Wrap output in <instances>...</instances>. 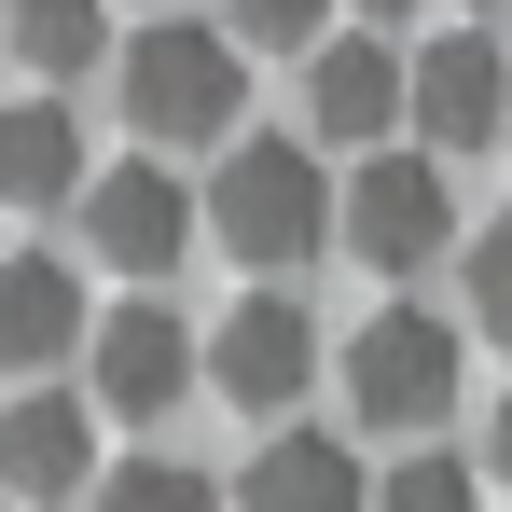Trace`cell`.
<instances>
[{
    "label": "cell",
    "instance_id": "6da1fadb",
    "mask_svg": "<svg viewBox=\"0 0 512 512\" xmlns=\"http://www.w3.org/2000/svg\"><path fill=\"white\" fill-rule=\"evenodd\" d=\"M333 167L305 153V139H236L222 167H208V194H194V222H208V250H236L250 277H291V263L333 250Z\"/></svg>",
    "mask_w": 512,
    "mask_h": 512
},
{
    "label": "cell",
    "instance_id": "7a4b0ae2",
    "mask_svg": "<svg viewBox=\"0 0 512 512\" xmlns=\"http://www.w3.org/2000/svg\"><path fill=\"white\" fill-rule=\"evenodd\" d=\"M125 111H139V139H236V111H250L236 28H139L125 42Z\"/></svg>",
    "mask_w": 512,
    "mask_h": 512
},
{
    "label": "cell",
    "instance_id": "3957f363",
    "mask_svg": "<svg viewBox=\"0 0 512 512\" xmlns=\"http://www.w3.org/2000/svg\"><path fill=\"white\" fill-rule=\"evenodd\" d=\"M84 360H97V416L153 429V416H180V402H194V374H208V333L180 319L167 291H125V305L84 333Z\"/></svg>",
    "mask_w": 512,
    "mask_h": 512
},
{
    "label": "cell",
    "instance_id": "277c9868",
    "mask_svg": "<svg viewBox=\"0 0 512 512\" xmlns=\"http://www.w3.org/2000/svg\"><path fill=\"white\" fill-rule=\"evenodd\" d=\"M333 236L374 277H416V263L457 250V194H443V153H360V180H346V208H333Z\"/></svg>",
    "mask_w": 512,
    "mask_h": 512
},
{
    "label": "cell",
    "instance_id": "5b68a950",
    "mask_svg": "<svg viewBox=\"0 0 512 512\" xmlns=\"http://www.w3.org/2000/svg\"><path fill=\"white\" fill-rule=\"evenodd\" d=\"M346 402H360V429H429L443 402H457V319H429V305H388V319H360L346 333Z\"/></svg>",
    "mask_w": 512,
    "mask_h": 512
},
{
    "label": "cell",
    "instance_id": "8992f818",
    "mask_svg": "<svg viewBox=\"0 0 512 512\" xmlns=\"http://www.w3.org/2000/svg\"><path fill=\"white\" fill-rule=\"evenodd\" d=\"M194 236H208V222H194V194H180L153 153H139V167H111V180H84V250L111 263L125 291L180 277V263H194Z\"/></svg>",
    "mask_w": 512,
    "mask_h": 512
},
{
    "label": "cell",
    "instance_id": "52a82bcc",
    "mask_svg": "<svg viewBox=\"0 0 512 512\" xmlns=\"http://www.w3.org/2000/svg\"><path fill=\"white\" fill-rule=\"evenodd\" d=\"M305 374H319V319H305L291 291H236V319L208 333V388H222L236 416H291Z\"/></svg>",
    "mask_w": 512,
    "mask_h": 512
},
{
    "label": "cell",
    "instance_id": "ba28073f",
    "mask_svg": "<svg viewBox=\"0 0 512 512\" xmlns=\"http://www.w3.org/2000/svg\"><path fill=\"white\" fill-rule=\"evenodd\" d=\"M402 125H416L429 153H485V139H512V70L485 28H443L416 56V84H402Z\"/></svg>",
    "mask_w": 512,
    "mask_h": 512
},
{
    "label": "cell",
    "instance_id": "9c48e42d",
    "mask_svg": "<svg viewBox=\"0 0 512 512\" xmlns=\"http://www.w3.org/2000/svg\"><path fill=\"white\" fill-rule=\"evenodd\" d=\"M97 471V402H70V388H14V416H0V499L42 512V499H84Z\"/></svg>",
    "mask_w": 512,
    "mask_h": 512
},
{
    "label": "cell",
    "instance_id": "30bf717a",
    "mask_svg": "<svg viewBox=\"0 0 512 512\" xmlns=\"http://www.w3.org/2000/svg\"><path fill=\"white\" fill-rule=\"evenodd\" d=\"M84 333L97 319H84V277H70V263L56 250H0V374H14V388H42Z\"/></svg>",
    "mask_w": 512,
    "mask_h": 512
},
{
    "label": "cell",
    "instance_id": "8fae6325",
    "mask_svg": "<svg viewBox=\"0 0 512 512\" xmlns=\"http://www.w3.org/2000/svg\"><path fill=\"white\" fill-rule=\"evenodd\" d=\"M236 512H374V499H360V457H346L333 429H263Z\"/></svg>",
    "mask_w": 512,
    "mask_h": 512
},
{
    "label": "cell",
    "instance_id": "7c38bea8",
    "mask_svg": "<svg viewBox=\"0 0 512 512\" xmlns=\"http://www.w3.org/2000/svg\"><path fill=\"white\" fill-rule=\"evenodd\" d=\"M402 84H416V70H402V56L360 28V42H319L305 111H319V139H388V125H402Z\"/></svg>",
    "mask_w": 512,
    "mask_h": 512
},
{
    "label": "cell",
    "instance_id": "4fadbf2b",
    "mask_svg": "<svg viewBox=\"0 0 512 512\" xmlns=\"http://www.w3.org/2000/svg\"><path fill=\"white\" fill-rule=\"evenodd\" d=\"M0 208H84V125L56 97L0 111Z\"/></svg>",
    "mask_w": 512,
    "mask_h": 512
},
{
    "label": "cell",
    "instance_id": "5bb4252c",
    "mask_svg": "<svg viewBox=\"0 0 512 512\" xmlns=\"http://www.w3.org/2000/svg\"><path fill=\"white\" fill-rule=\"evenodd\" d=\"M14 56H28L42 84H70V70L111 56V14H97V0H14Z\"/></svg>",
    "mask_w": 512,
    "mask_h": 512
},
{
    "label": "cell",
    "instance_id": "9a60e30c",
    "mask_svg": "<svg viewBox=\"0 0 512 512\" xmlns=\"http://www.w3.org/2000/svg\"><path fill=\"white\" fill-rule=\"evenodd\" d=\"M97 512H222V485H208V471H180V457H139V471H111V485H97Z\"/></svg>",
    "mask_w": 512,
    "mask_h": 512
},
{
    "label": "cell",
    "instance_id": "2e32d148",
    "mask_svg": "<svg viewBox=\"0 0 512 512\" xmlns=\"http://www.w3.org/2000/svg\"><path fill=\"white\" fill-rule=\"evenodd\" d=\"M471 485H485L471 457H402V471L374 485V512H471Z\"/></svg>",
    "mask_w": 512,
    "mask_h": 512
},
{
    "label": "cell",
    "instance_id": "e0dca14e",
    "mask_svg": "<svg viewBox=\"0 0 512 512\" xmlns=\"http://www.w3.org/2000/svg\"><path fill=\"white\" fill-rule=\"evenodd\" d=\"M471 319H485V333L512 346V208L485 222V236H471Z\"/></svg>",
    "mask_w": 512,
    "mask_h": 512
},
{
    "label": "cell",
    "instance_id": "ac0fdd59",
    "mask_svg": "<svg viewBox=\"0 0 512 512\" xmlns=\"http://www.w3.org/2000/svg\"><path fill=\"white\" fill-rule=\"evenodd\" d=\"M222 28H250V42H319L333 0H222Z\"/></svg>",
    "mask_w": 512,
    "mask_h": 512
},
{
    "label": "cell",
    "instance_id": "d6986e66",
    "mask_svg": "<svg viewBox=\"0 0 512 512\" xmlns=\"http://www.w3.org/2000/svg\"><path fill=\"white\" fill-rule=\"evenodd\" d=\"M485 471H499V485H512V402H499V429H485Z\"/></svg>",
    "mask_w": 512,
    "mask_h": 512
},
{
    "label": "cell",
    "instance_id": "ffe728a7",
    "mask_svg": "<svg viewBox=\"0 0 512 512\" xmlns=\"http://www.w3.org/2000/svg\"><path fill=\"white\" fill-rule=\"evenodd\" d=\"M402 14H416V0H360V28H402Z\"/></svg>",
    "mask_w": 512,
    "mask_h": 512
},
{
    "label": "cell",
    "instance_id": "44dd1931",
    "mask_svg": "<svg viewBox=\"0 0 512 512\" xmlns=\"http://www.w3.org/2000/svg\"><path fill=\"white\" fill-rule=\"evenodd\" d=\"M0 56H14V14H0Z\"/></svg>",
    "mask_w": 512,
    "mask_h": 512
},
{
    "label": "cell",
    "instance_id": "7402d4cb",
    "mask_svg": "<svg viewBox=\"0 0 512 512\" xmlns=\"http://www.w3.org/2000/svg\"><path fill=\"white\" fill-rule=\"evenodd\" d=\"M0 512H14V499H0Z\"/></svg>",
    "mask_w": 512,
    "mask_h": 512
}]
</instances>
